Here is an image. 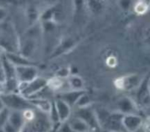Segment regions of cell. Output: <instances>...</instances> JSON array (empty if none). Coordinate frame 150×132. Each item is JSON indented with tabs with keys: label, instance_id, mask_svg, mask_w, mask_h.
Returning <instances> with one entry per match:
<instances>
[{
	"label": "cell",
	"instance_id": "obj_1",
	"mask_svg": "<svg viewBox=\"0 0 150 132\" xmlns=\"http://www.w3.org/2000/svg\"><path fill=\"white\" fill-rule=\"evenodd\" d=\"M4 107L10 110L25 111L33 110L34 107L29 99L23 97L19 93H8L0 95Z\"/></svg>",
	"mask_w": 150,
	"mask_h": 132
},
{
	"label": "cell",
	"instance_id": "obj_2",
	"mask_svg": "<svg viewBox=\"0 0 150 132\" xmlns=\"http://www.w3.org/2000/svg\"><path fill=\"white\" fill-rule=\"evenodd\" d=\"M48 86V80L39 77L28 83H18V92L26 99L33 98L35 95L45 90Z\"/></svg>",
	"mask_w": 150,
	"mask_h": 132
},
{
	"label": "cell",
	"instance_id": "obj_3",
	"mask_svg": "<svg viewBox=\"0 0 150 132\" xmlns=\"http://www.w3.org/2000/svg\"><path fill=\"white\" fill-rule=\"evenodd\" d=\"M73 116L80 118L89 126L91 131L97 132L100 130L95 110L92 106L83 108H76Z\"/></svg>",
	"mask_w": 150,
	"mask_h": 132
},
{
	"label": "cell",
	"instance_id": "obj_4",
	"mask_svg": "<svg viewBox=\"0 0 150 132\" xmlns=\"http://www.w3.org/2000/svg\"><path fill=\"white\" fill-rule=\"evenodd\" d=\"M39 70L35 65L16 67V77L18 83H28L37 78Z\"/></svg>",
	"mask_w": 150,
	"mask_h": 132
},
{
	"label": "cell",
	"instance_id": "obj_5",
	"mask_svg": "<svg viewBox=\"0 0 150 132\" xmlns=\"http://www.w3.org/2000/svg\"><path fill=\"white\" fill-rule=\"evenodd\" d=\"M116 110L117 112L122 115L128 114H138V106L136 102L130 98L125 96L117 101L116 104Z\"/></svg>",
	"mask_w": 150,
	"mask_h": 132
},
{
	"label": "cell",
	"instance_id": "obj_6",
	"mask_svg": "<svg viewBox=\"0 0 150 132\" xmlns=\"http://www.w3.org/2000/svg\"><path fill=\"white\" fill-rule=\"evenodd\" d=\"M143 119L138 114H128L122 117V126L125 132H135L142 125Z\"/></svg>",
	"mask_w": 150,
	"mask_h": 132
},
{
	"label": "cell",
	"instance_id": "obj_7",
	"mask_svg": "<svg viewBox=\"0 0 150 132\" xmlns=\"http://www.w3.org/2000/svg\"><path fill=\"white\" fill-rule=\"evenodd\" d=\"M54 103L61 124L67 122L72 116L71 107L67 105L64 101L58 99V98L55 101H54Z\"/></svg>",
	"mask_w": 150,
	"mask_h": 132
},
{
	"label": "cell",
	"instance_id": "obj_8",
	"mask_svg": "<svg viewBox=\"0 0 150 132\" xmlns=\"http://www.w3.org/2000/svg\"><path fill=\"white\" fill-rule=\"evenodd\" d=\"M139 84H140V78L136 74L125 76L117 80V87L122 90H133Z\"/></svg>",
	"mask_w": 150,
	"mask_h": 132
},
{
	"label": "cell",
	"instance_id": "obj_9",
	"mask_svg": "<svg viewBox=\"0 0 150 132\" xmlns=\"http://www.w3.org/2000/svg\"><path fill=\"white\" fill-rule=\"evenodd\" d=\"M6 59L10 61L15 67L26 65H35V62L29 59L28 57L24 56L22 54H18L14 52H6L4 54Z\"/></svg>",
	"mask_w": 150,
	"mask_h": 132
},
{
	"label": "cell",
	"instance_id": "obj_10",
	"mask_svg": "<svg viewBox=\"0 0 150 132\" xmlns=\"http://www.w3.org/2000/svg\"><path fill=\"white\" fill-rule=\"evenodd\" d=\"M85 92H86V90L65 91H63L59 93V95L58 96V99H60L62 101H64V102H66L67 105H70L73 108L76 105V102H77L79 97L82 94H83Z\"/></svg>",
	"mask_w": 150,
	"mask_h": 132
},
{
	"label": "cell",
	"instance_id": "obj_11",
	"mask_svg": "<svg viewBox=\"0 0 150 132\" xmlns=\"http://www.w3.org/2000/svg\"><path fill=\"white\" fill-rule=\"evenodd\" d=\"M7 121L21 132L23 131L26 123L23 112L22 111L17 110H10Z\"/></svg>",
	"mask_w": 150,
	"mask_h": 132
},
{
	"label": "cell",
	"instance_id": "obj_12",
	"mask_svg": "<svg viewBox=\"0 0 150 132\" xmlns=\"http://www.w3.org/2000/svg\"><path fill=\"white\" fill-rule=\"evenodd\" d=\"M34 108H37L44 113L48 114L51 107H52L53 102H51L48 99L40 97H35L29 99Z\"/></svg>",
	"mask_w": 150,
	"mask_h": 132
},
{
	"label": "cell",
	"instance_id": "obj_13",
	"mask_svg": "<svg viewBox=\"0 0 150 132\" xmlns=\"http://www.w3.org/2000/svg\"><path fill=\"white\" fill-rule=\"evenodd\" d=\"M72 129L76 132H89L91 131L89 126L80 118L75 116H71L67 121Z\"/></svg>",
	"mask_w": 150,
	"mask_h": 132
},
{
	"label": "cell",
	"instance_id": "obj_14",
	"mask_svg": "<svg viewBox=\"0 0 150 132\" xmlns=\"http://www.w3.org/2000/svg\"><path fill=\"white\" fill-rule=\"evenodd\" d=\"M67 80L70 90H85L84 82L80 76H78L76 74H70Z\"/></svg>",
	"mask_w": 150,
	"mask_h": 132
},
{
	"label": "cell",
	"instance_id": "obj_15",
	"mask_svg": "<svg viewBox=\"0 0 150 132\" xmlns=\"http://www.w3.org/2000/svg\"><path fill=\"white\" fill-rule=\"evenodd\" d=\"M66 82H67V79H61L57 77H54L50 80H48L47 87L49 88L52 91L61 90L64 87V83Z\"/></svg>",
	"mask_w": 150,
	"mask_h": 132
},
{
	"label": "cell",
	"instance_id": "obj_16",
	"mask_svg": "<svg viewBox=\"0 0 150 132\" xmlns=\"http://www.w3.org/2000/svg\"><path fill=\"white\" fill-rule=\"evenodd\" d=\"M92 100L91 99L90 96L87 93V92H85L83 94L79 97L78 99L77 102H76V105H75V108H83V107H87L92 106Z\"/></svg>",
	"mask_w": 150,
	"mask_h": 132
},
{
	"label": "cell",
	"instance_id": "obj_17",
	"mask_svg": "<svg viewBox=\"0 0 150 132\" xmlns=\"http://www.w3.org/2000/svg\"><path fill=\"white\" fill-rule=\"evenodd\" d=\"M71 74L70 72V69L69 67H61L56 72L55 77H59L61 79H67L69 76Z\"/></svg>",
	"mask_w": 150,
	"mask_h": 132
},
{
	"label": "cell",
	"instance_id": "obj_18",
	"mask_svg": "<svg viewBox=\"0 0 150 132\" xmlns=\"http://www.w3.org/2000/svg\"><path fill=\"white\" fill-rule=\"evenodd\" d=\"M9 114H10V110L6 107L0 112V130H1L4 124L8 121Z\"/></svg>",
	"mask_w": 150,
	"mask_h": 132
},
{
	"label": "cell",
	"instance_id": "obj_19",
	"mask_svg": "<svg viewBox=\"0 0 150 132\" xmlns=\"http://www.w3.org/2000/svg\"><path fill=\"white\" fill-rule=\"evenodd\" d=\"M57 132H76L73 129H72L70 128V126H69V124H67V122L62 123V124H60L59 126L57 128Z\"/></svg>",
	"mask_w": 150,
	"mask_h": 132
},
{
	"label": "cell",
	"instance_id": "obj_20",
	"mask_svg": "<svg viewBox=\"0 0 150 132\" xmlns=\"http://www.w3.org/2000/svg\"><path fill=\"white\" fill-rule=\"evenodd\" d=\"M1 131H2V132H21L17 128H15L13 126H12L8 121L4 124L3 128H1Z\"/></svg>",
	"mask_w": 150,
	"mask_h": 132
},
{
	"label": "cell",
	"instance_id": "obj_21",
	"mask_svg": "<svg viewBox=\"0 0 150 132\" xmlns=\"http://www.w3.org/2000/svg\"><path fill=\"white\" fill-rule=\"evenodd\" d=\"M142 128L144 130L145 132H150V116L143 120Z\"/></svg>",
	"mask_w": 150,
	"mask_h": 132
},
{
	"label": "cell",
	"instance_id": "obj_22",
	"mask_svg": "<svg viewBox=\"0 0 150 132\" xmlns=\"http://www.w3.org/2000/svg\"><path fill=\"white\" fill-rule=\"evenodd\" d=\"M5 80H6L5 74H4V69H3L1 59H0V82H4L5 81Z\"/></svg>",
	"mask_w": 150,
	"mask_h": 132
},
{
	"label": "cell",
	"instance_id": "obj_23",
	"mask_svg": "<svg viewBox=\"0 0 150 132\" xmlns=\"http://www.w3.org/2000/svg\"><path fill=\"white\" fill-rule=\"evenodd\" d=\"M7 93V88H6L5 81L0 82V95L4 94Z\"/></svg>",
	"mask_w": 150,
	"mask_h": 132
},
{
	"label": "cell",
	"instance_id": "obj_24",
	"mask_svg": "<svg viewBox=\"0 0 150 132\" xmlns=\"http://www.w3.org/2000/svg\"><path fill=\"white\" fill-rule=\"evenodd\" d=\"M6 15V13L3 9L0 8V20H3Z\"/></svg>",
	"mask_w": 150,
	"mask_h": 132
},
{
	"label": "cell",
	"instance_id": "obj_25",
	"mask_svg": "<svg viewBox=\"0 0 150 132\" xmlns=\"http://www.w3.org/2000/svg\"><path fill=\"white\" fill-rule=\"evenodd\" d=\"M4 108H5V107H4V103H3L2 100H1V97H0V112H1V111L4 109Z\"/></svg>",
	"mask_w": 150,
	"mask_h": 132
},
{
	"label": "cell",
	"instance_id": "obj_26",
	"mask_svg": "<svg viewBox=\"0 0 150 132\" xmlns=\"http://www.w3.org/2000/svg\"><path fill=\"white\" fill-rule=\"evenodd\" d=\"M135 132H145V131H144V130L143 128H142V126H141L140 128H139V129H137V130H136V131H135Z\"/></svg>",
	"mask_w": 150,
	"mask_h": 132
},
{
	"label": "cell",
	"instance_id": "obj_27",
	"mask_svg": "<svg viewBox=\"0 0 150 132\" xmlns=\"http://www.w3.org/2000/svg\"><path fill=\"white\" fill-rule=\"evenodd\" d=\"M3 55H4V54H2V48H1V46H0V56Z\"/></svg>",
	"mask_w": 150,
	"mask_h": 132
},
{
	"label": "cell",
	"instance_id": "obj_28",
	"mask_svg": "<svg viewBox=\"0 0 150 132\" xmlns=\"http://www.w3.org/2000/svg\"><path fill=\"white\" fill-rule=\"evenodd\" d=\"M89 132H95V131H90Z\"/></svg>",
	"mask_w": 150,
	"mask_h": 132
}]
</instances>
